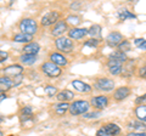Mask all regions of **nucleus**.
<instances>
[{"mask_svg": "<svg viewBox=\"0 0 146 136\" xmlns=\"http://www.w3.org/2000/svg\"><path fill=\"white\" fill-rule=\"evenodd\" d=\"M67 30V22L66 21H58L56 24H55L54 29H52V35L54 37H58L61 38V35L65 33V32Z\"/></svg>", "mask_w": 146, "mask_h": 136, "instance_id": "nucleus-15", "label": "nucleus"}, {"mask_svg": "<svg viewBox=\"0 0 146 136\" xmlns=\"http://www.w3.org/2000/svg\"><path fill=\"white\" fill-rule=\"evenodd\" d=\"M58 17H60V13L57 11H50L48 13H45V15L42 17V21H40V23L42 26L46 27V26H51V24H56L58 22Z\"/></svg>", "mask_w": 146, "mask_h": 136, "instance_id": "nucleus-8", "label": "nucleus"}, {"mask_svg": "<svg viewBox=\"0 0 146 136\" xmlns=\"http://www.w3.org/2000/svg\"><path fill=\"white\" fill-rule=\"evenodd\" d=\"M21 113H22V116H32V113H33V110H32V107L27 106V107L22 108Z\"/></svg>", "mask_w": 146, "mask_h": 136, "instance_id": "nucleus-34", "label": "nucleus"}, {"mask_svg": "<svg viewBox=\"0 0 146 136\" xmlns=\"http://www.w3.org/2000/svg\"><path fill=\"white\" fill-rule=\"evenodd\" d=\"M90 105L88 101H74L70 106V113L72 116H80L85 114L89 111Z\"/></svg>", "mask_w": 146, "mask_h": 136, "instance_id": "nucleus-2", "label": "nucleus"}, {"mask_svg": "<svg viewBox=\"0 0 146 136\" xmlns=\"http://www.w3.org/2000/svg\"><path fill=\"white\" fill-rule=\"evenodd\" d=\"M86 34H88V29L86 28H72L71 30H68V38L73 40L83 39Z\"/></svg>", "mask_w": 146, "mask_h": 136, "instance_id": "nucleus-13", "label": "nucleus"}, {"mask_svg": "<svg viewBox=\"0 0 146 136\" xmlns=\"http://www.w3.org/2000/svg\"><path fill=\"white\" fill-rule=\"evenodd\" d=\"M145 42H146V40H145L144 38H138V39H135V40H134V44H135L136 46L139 48L140 45H143V44H144Z\"/></svg>", "mask_w": 146, "mask_h": 136, "instance_id": "nucleus-38", "label": "nucleus"}, {"mask_svg": "<svg viewBox=\"0 0 146 136\" xmlns=\"http://www.w3.org/2000/svg\"><path fill=\"white\" fill-rule=\"evenodd\" d=\"M115 88V81L108 78H98L95 80V89L99 91L108 92Z\"/></svg>", "mask_w": 146, "mask_h": 136, "instance_id": "nucleus-5", "label": "nucleus"}, {"mask_svg": "<svg viewBox=\"0 0 146 136\" xmlns=\"http://www.w3.org/2000/svg\"><path fill=\"white\" fill-rule=\"evenodd\" d=\"M91 105L98 110H104L105 107L108 105V97L105 95H100V96H95L91 98Z\"/></svg>", "mask_w": 146, "mask_h": 136, "instance_id": "nucleus-12", "label": "nucleus"}, {"mask_svg": "<svg viewBox=\"0 0 146 136\" xmlns=\"http://www.w3.org/2000/svg\"><path fill=\"white\" fill-rule=\"evenodd\" d=\"M20 61L22 65L31 66L36 61V55H26V53H23L22 56H20Z\"/></svg>", "mask_w": 146, "mask_h": 136, "instance_id": "nucleus-22", "label": "nucleus"}, {"mask_svg": "<svg viewBox=\"0 0 146 136\" xmlns=\"http://www.w3.org/2000/svg\"><path fill=\"white\" fill-rule=\"evenodd\" d=\"M56 91H57L56 88H55V86H51V85H48V86L45 88V92H46V94H48V96H50V97H52L54 95L56 94Z\"/></svg>", "mask_w": 146, "mask_h": 136, "instance_id": "nucleus-30", "label": "nucleus"}, {"mask_svg": "<svg viewBox=\"0 0 146 136\" xmlns=\"http://www.w3.org/2000/svg\"><path fill=\"white\" fill-rule=\"evenodd\" d=\"M118 50L122 52H127V51H130L131 50V46H130V43H129V40H123V43L118 46Z\"/></svg>", "mask_w": 146, "mask_h": 136, "instance_id": "nucleus-28", "label": "nucleus"}, {"mask_svg": "<svg viewBox=\"0 0 146 136\" xmlns=\"http://www.w3.org/2000/svg\"><path fill=\"white\" fill-rule=\"evenodd\" d=\"M127 136H146V133H129Z\"/></svg>", "mask_w": 146, "mask_h": 136, "instance_id": "nucleus-39", "label": "nucleus"}, {"mask_svg": "<svg viewBox=\"0 0 146 136\" xmlns=\"http://www.w3.org/2000/svg\"><path fill=\"white\" fill-rule=\"evenodd\" d=\"M123 40H124L123 35L121 33H118V32H112V33H110L106 37V43L108 46H111V48L119 46L123 43Z\"/></svg>", "mask_w": 146, "mask_h": 136, "instance_id": "nucleus-9", "label": "nucleus"}, {"mask_svg": "<svg viewBox=\"0 0 146 136\" xmlns=\"http://www.w3.org/2000/svg\"><path fill=\"white\" fill-rule=\"evenodd\" d=\"M128 126H129V129L136 130V131H139V133H144V131L146 130V124L141 123V121H131V123H129Z\"/></svg>", "mask_w": 146, "mask_h": 136, "instance_id": "nucleus-24", "label": "nucleus"}, {"mask_svg": "<svg viewBox=\"0 0 146 136\" xmlns=\"http://www.w3.org/2000/svg\"><path fill=\"white\" fill-rule=\"evenodd\" d=\"M130 94H131V89L129 86H121L115 90L113 98H115L116 101H122V100H125Z\"/></svg>", "mask_w": 146, "mask_h": 136, "instance_id": "nucleus-11", "label": "nucleus"}, {"mask_svg": "<svg viewBox=\"0 0 146 136\" xmlns=\"http://www.w3.org/2000/svg\"><path fill=\"white\" fill-rule=\"evenodd\" d=\"M50 60H51L52 63H55L56 66H66L67 65V58L65 56H62L61 53H56V52H54L50 55Z\"/></svg>", "mask_w": 146, "mask_h": 136, "instance_id": "nucleus-18", "label": "nucleus"}, {"mask_svg": "<svg viewBox=\"0 0 146 136\" xmlns=\"http://www.w3.org/2000/svg\"><path fill=\"white\" fill-rule=\"evenodd\" d=\"M42 71H43L44 74H46L48 77H51V78H56V77L61 75V73H62L61 68L58 66H56L55 63H52V62L43 63L42 65Z\"/></svg>", "mask_w": 146, "mask_h": 136, "instance_id": "nucleus-4", "label": "nucleus"}, {"mask_svg": "<svg viewBox=\"0 0 146 136\" xmlns=\"http://www.w3.org/2000/svg\"><path fill=\"white\" fill-rule=\"evenodd\" d=\"M139 49H140V50H146V42H145L143 45H140Z\"/></svg>", "mask_w": 146, "mask_h": 136, "instance_id": "nucleus-41", "label": "nucleus"}, {"mask_svg": "<svg viewBox=\"0 0 146 136\" xmlns=\"http://www.w3.org/2000/svg\"><path fill=\"white\" fill-rule=\"evenodd\" d=\"M98 45H99V40H98V39H94V38H91L90 40H88V42H85V46L96 48Z\"/></svg>", "mask_w": 146, "mask_h": 136, "instance_id": "nucleus-33", "label": "nucleus"}, {"mask_svg": "<svg viewBox=\"0 0 146 136\" xmlns=\"http://www.w3.org/2000/svg\"><path fill=\"white\" fill-rule=\"evenodd\" d=\"M13 86V83L11 78L9 77H0V92H5L7 90H10Z\"/></svg>", "mask_w": 146, "mask_h": 136, "instance_id": "nucleus-16", "label": "nucleus"}, {"mask_svg": "<svg viewBox=\"0 0 146 136\" xmlns=\"http://www.w3.org/2000/svg\"><path fill=\"white\" fill-rule=\"evenodd\" d=\"M56 48L62 52H71L73 49H74V44L70 38L66 37H61L56 39Z\"/></svg>", "mask_w": 146, "mask_h": 136, "instance_id": "nucleus-6", "label": "nucleus"}, {"mask_svg": "<svg viewBox=\"0 0 146 136\" xmlns=\"http://www.w3.org/2000/svg\"><path fill=\"white\" fill-rule=\"evenodd\" d=\"M138 77L141 79H146V65L138 68Z\"/></svg>", "mask_w": 146, "mask_h": 136, "instance_id": "nucleus-31", "label": "nucleus"}, {"mask_svg": "<svg viewBox=\"0 0 146 136\" xmlns=\"http://www.w3.org/2000/svg\"><path fill=\"white\" fill-rule=\"evenodd\" d=\"M33 39V35H29V34H25V33H20V34H17L13 37V42H16V43H27V44H29L32 43L31 40Z\"/></svg>", "mask_w": 146, "mask_h": 136, "instance_id": "nucleus-21", "label": "nucleus"}, {"mask_svg": "<svg viewBox=\"0 0 146 136\" xmlns=\"http://www.w3.org/2000/svg\"><path fill=\"white\" fill-rule=\"evenodd\" d=\"M123 66H124V63L122 61H118L116 58H108L107 61V68H108V72L111 73L112 75H118L122 73L123 71Z\"/></svg>", "mask_w": 146, "mask_h": 136, "instance_id": "nucleus-7", "label": "nucleus"}, {"mask_svg": "<svg viewBox=\"0 0 146 136\" xmlns=\"http://www.w3.org/2000/svg\"><path fill=\"white\" fill-rule=\"evenodd\" d=\"M100 116H101L100 112H93V113H85L84 118H86V119H95V118H99Z\"/></svg>", "mask_w": 146, "mask_h": 136, "instance_id": "nucleus-32", "label": "nucleus"}, {"mask_svg": "<svg viewBox=\"0 0 146 136\" xmlns=\"http://www.w3.org/2000/svg\"><path fill=\"white\" fill-rule=\"evenodd\" d=\"M7 57H9V53L6 51H1V50H0V63L4 62V61H6Z\"/></svg>", "mask_w": 146, "mask_h": 136, "instance_id": "nucleus-37", "label": "nucleus"}, {"mask_svg": "<svg viewBox=\"0 0 146 136\" xmlns=\"http://www.w3.org/2000/svg\"><path fill=\"white\" fill-rule=\"evenodd\" d=\"M67 111H70V105L67 102H60L58 105L55 106V112L57 114H65Z\"/></svg>", "mask_w": 146, "mask_h": 136, "instance_id": "nucleus-25", "label": "nucleus"}, {"mask_svg": "<svg viewBox=\"0 0 146 136\" xmlns=\"http://www.w3.org/2000/svg\"><path fill=\"white\" fill-rule=\"evenodd\" d=\"M118 17L121 21H125V20H131V18H136V16L134 13H131L130 11H128L127 9H122L118 11Z\"/></svg>", "mask_w": 146, "mask_h": 136, "instance_id": "nucleus-23", "label": "nucleus"}, {"mask_svg": "<svg viewBox=\"0 0 146 136\" xmlns=\"http://www.w3.org/2000/svg\"><path fill=\"white\" fill-rule=\"evenodd\" d=\"M135 116L139 119V121L146 124V106L141 105L135 108Z\"/></svg>", "mask_w": 146, "mask_h": 136, "instance_id": "nucleus-20", "label": "nucleus"}, {"mask_svg": "<svg viewBox=\"0 0 146 136\" xmlns=\"http://www.w3.org/2000/svg\"><path fill=\"white\" fill-rule=\"evenodd\" d=\"M4 74L9 78H15V77L18 75H22V72H23V68L20 65H11V66H7L3 69Z\"/></svg>", "mask_w": 146, "mask_h": 136, "instance_id": "nucleus-10", "label": "nucleus"}, {"mask_svg": "<svg viewBox=\"0 0 146 136\" xmlns=\"http://www.w3.org/2000/svg\"><path fill=\"white\" fill-rule=\"evenodd\" d=\"M20 30L21 33L33 35L38 30V23L33 18H23L20 22Z\"/></svg>", "mask_w": 146, "mask_h": 136, "instance_id": "nucleus-1", "label": "nucleus"}, {"mask_svg": "<svg viewBox=\"0 0 146 136\" xmlns=\"http://www.w3.org/2000/svg\"><path fill=\"white\" fill-rule=\"evenodd\" d=\"M88 34H90L91 37H100L101 35V27L99 24H93L88 29Z\"/></svg>", "mask_w": 146, "mask_h": 136, "instance_id": "nucleus-27", "label": "nucleus"}, {"mask_svg": "<svg viewBox=\"0 0 146 136\" xmlns=\"http://www.w3.org/2000/svg\"><path fill=\"white\" fill-rule=\"evenodd\" d=\"M0 136H3V133H1V131H0Z\"/></svg>", "mask_w": 146, "mask_h": 136, "instance_id": "nucleus-43", "label": "nucleus"}, {"mask_svg": "<svg viewBox=\"0 0 146 136\" xmlns=\"http://www.w3.org/2000/svg\"><path fill=\"white\" fill-rule=\"evenodd\" d=\"M56 98L60 102H67V101H71V100L74 98V94L71 90H62L56 95Z\"/></svg>", "mask_w": 146, "mask_h": 136, "instance_id": "nucleus-17", "label": "nucleus"}, {"mask_svg": "<svg viewBox=\"0 0 146 136\" xmlns=\"http://www.w3.org/2000/svg\"><path fill=\"white\" fill-rule=\"evenodd\" d=\"M66 22H67V24L70 23V24H72V26H77V24H79V22H80V18L78 16H68L67 17V20H66Z\"/></svg>", "mask_w": 146, "mask_h": 136, "instance_id": "nucleus-29", "label": "nucleus"}, {"mask_svg": "<svg viewBox=\"0 0 146 136\" xmlns=\"http://www.w3.org/2000/svg\"><path fill=\"white\" fill-rule=\"evenodd\" d=\"M22 79H23V77H22V75H18V77H15V78H11L12 83H13V86H17V85L22 81Z\"/></svg>", "mask_w": 146, "mask_h": 136, "instance_id": "nucleus-36", "label": "nucleus"}, {"mask_svg": "<svg viewBox=\"0 0 146 136\" xmlns=\"http://www.w3.org/2000/svg\"><path fill=\"white\" fill-rule=\"evenodd\" d=\"M146 101V94H144V95H141V96H139V97H136V100H135V103L138 106H141L143 103Z\"/></svg>", "mask_w": 146, "mask_h": 136, "instance_id": "nucleus-35", "label": "nucleus"}, {"mask_svg": "<svg viewBox=\"0 0 146 136\" xmlns=\"http://www.w3.org/2000/svg\"><path fill=\"white\" fill-rule=\"evenodd\" d=\"M72 86L80 94H88V92H90L91 90H93L90 85H88L86 83H83L82 80H73L72 81Z\"/></svg>", "mask_w": 146, "mask_h": 136, "instance_id": "nucleus-14", "label": "nucleus"}, {"mask_svg": "<svg viewBox=\"0 0 146 136\" xmlns=\"http://www.w3.org/2000/svg\"><path fill=\"white\" fill-rule=\"evenodd\" d=\"M3 120H4V117H1V116H0V123H1Z\"/></svg>", "mask_w": 146, "mask_h": 136, "instance_id": "nucleus-42", "label": "nucleus"}, {"mask_svg": "<svg viewBox=\"0 0 146 136\" xmlns=\"http://www.w3.org/2000/svg\"><path fill=\"white\" fill-rule=\"evenodd\" d=\"M39 50H40V46H39V44L38 43H29V44H27L25 45V48H23V52L26 53V55H36V53L39 52Z\"/></svg>", "mask_w": 146, "mask_h": 136, "instance_id": "nucleus-19", "label": "nucleus"}, {"mask_svg": "<svg viewBox=\"0 0 146 136\" xmlns=\"http://www.w3.org/2000/svg\"><path fill=\"white\" fill-rule=\"evenodd\" d=\"M121 133V128L115 123H107L96 131V136H116Z\"/></svg>", "mask_w": 146, "mask_h": 136, "instance_id": "nucleus-3", "label": "nucleus"}, {"mask_svg": "<svg viewBox=\"0 0 146 136\" xmlns=\"http://www.w3.org/2000/svg\"><path fill=\"white\" fill-rule=\"evenodd\" d=\"M110 57H111V58H116V60H118V61H122L123 63H127V62H128V57H127V55H125L124 52L119 51V50H117V51L112 52L111 55H110Z\"/></svg>", "mask_w": 146, "mask_h": 136, "instance_id": "nucleus-26", "label": "nucleus"}, {"mask_svg": "<svg viewBox=\"0 0 146 136\" xmlns=\"http://www.w3.org/2000/svg\"><path fill=\"white\" fill-rule=\"evenodd\" d=\"M5 98H6V95L5 94H0V102H3Z\"/></svg>", "mask_w": 146, "mask_h": 136, "instance_id": "nucleus-40", "label": "nucleus"}]
</instances>
